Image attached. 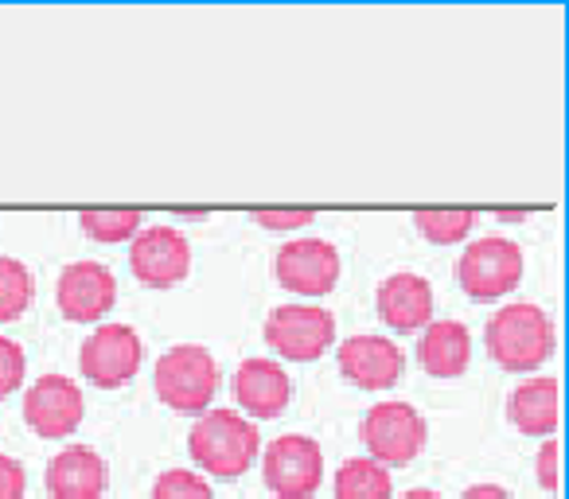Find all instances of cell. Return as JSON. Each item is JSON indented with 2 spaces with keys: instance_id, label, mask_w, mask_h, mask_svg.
Masks as SVG:
<instances>
[{
  "instance_id": "26",
  "label": "cell",
  "mask_w": 569,
  "mask_h": 499,
  "mask_svg": "<svg viewBox=\"0 0 569 499\" xmlns=\"http://www.w3.org/2000/svg\"><path fill=\"white\" fill-rule=\"evenodd\" d=\"M24 488H28L24 465L17 457L0 452V499H24Z\"/></svg>"
},
{
  "instance_id": "28",
  "label": "cell",
  "mask_w": 569,
  "mask_h": 499,
  "mask_svg": "<svg viewBox=\"0 0 569 499\" xmlns=\"http://www.w3.org/2000/svg\"><path fill=\"white\" fill-rule=\"evenodd\" d=\"M460 499H515L507 488H499V483H476V488H468Z\"/></svg>"
},
{
  "instance_id": "22",
  "label": "cell",
  "mask_w": 569,
  "mask_h": 499,
  "mask_svg": "<svg viewBox=\"0 0 569 499\" xmlns=\"http://www.w3.org/2000/svg\"><path fill=\"white\" fill-rule=\"evenodd\" d=\"M141 211L133 207H102V211H82L79 222L94 242H129L141 230Z\"/></svg>"
},
{
  "instance_id": "16",
  "label": "cell",
  "mask_w": 569,
  "mask_h": 499,
  "mask_svg": "<svg viewBox=\"0 0 569 499\" xmlns=\"http://www.w3.org/2000/svg\"><path fill=\"white\" fill-rule=\"evenodd\" d=\"M379 317L395 332H413L433 320V289L421 273H395L379 289Z\"/></svg>"
},
{
  "instance_id": "13",
  "label": "cell",
  "mask_w": 569,
  "mask_h": 499,
  "mask_svg": "<svg viewBox=\"0 0 569 499\" xmlns=\"http://www.w3.org/2000/svg\"><path fill=\"white\" fill-rule=\"evenodd\" d=\"M406 356L387 336H351L340 343V375L359 390H390L402 379Z\"/></svg>"
},
{
  "instance_id": "1",
  "label": "cell",
  "mask_w": 569,
  "mask_h": 499,
  "mask_svg": "<svg viewBox=\"0 0 569 499\" xmlns=\"http://www.w3.org/2000/svg\"><path fill=\"white\" fill-rule=\"evenodd\" d=\"M483 343H488V356L496 359L503 371L527 375L550 359L553 351V325L538 305L519 301L499 309L496 317L483 328Z\"/></svg>"
},
{
  "instance_id": "11",
  "label": "cell",
  "mask_w": 569,
  "mask_h": 499,
  "mask_svg": "<svg viewBox=\"0 0 569 499\" xmlns=\"http://www.w3.org/2000/svg\"><path fill=\"white\" fill-rule=\"evenodd\" d=\"M24 421L40 437H71L82 421V390L67 375H43L24 395Z\"/></svg>"
},
{
  "instance_id": "23",
  "label": "cell",
  "mask_w": 569,
  "mask_h": 499,
  "mask_svg": "<svg viewBox=\"0 0 569 499\" xmlns=\"http://www.w3.org/2000/svg\"><path fill=\"white\" fill-rule=\"evenodd\" d=\"M152 499H214L203 476L188 472V468H168L152 483Z\"/></svg>"
},
{
  "instance_id": "12",
  "label": "cell",
  "mask_w": 569,
  "mask_h": 499,
  "mask_svg": "<svg viewBox=\"0 0 569 499\" xmlns=\"http://www.w3.org/2000/svg\"><path fill=\"white\" fill-rule=\"evenodd\" d=\"M56 301L67 320L90 325V320H102L106 312L113 309V301H118V281H113V273L106 270L102 262H71L59 273Z\"/></svg>"
},
{
  "instance_id": "19",
  "label": "cell",
  "mask_w": 569,
  "mask_h": 499,
  "mask_svg": "<svg viewBox=\"0 0 569 499\" xmlns=\"http://www.w3.org/2000/svg\"><path fill=\"white\" fill-rule=\"evenodd\" d=\"M395 483L382 465L371 457H351L336 472V499H390Z\"/></svg>"
},
{
  "instance_id": "20",
  "label": "cell",
  "mask_w": 569,
  "mask_h": 499,
  "mask_svg": "<svg viewBox=\"0 0 569 499\" xmlns=\"http://www.w3.org/2000/svg\"><path fill=\"white\" fill-rule=\"evenodd\" d=\"M413 227L433 246H457L472 234L476 211L472 207H426V211H413Z\"/></svg>"
},
{
  "instance_id": "21",
  "label": "cell",
  "mask_w": 569,
  "mask_h": 499,
  "mask_svg": "<svg viewBox=\"0 0 569 499\" xmlns=\"http://www.w3.org/2000/svg\"><path fill=\"white\" fill-rule=\"evenodd\" d=\"M32 273H28L24 262L17 258H0V325L9 320H20L32 305Z\"/></svg>"
},
{
  "instance_id": "25",
  "label": "cell",
  "mask_w": 569,
  "mask_h": 499,
  "mask_svg": "<svg viewBox=\"0 0 569 499\" xmlns=\"http://www.w3.org/2000/svg\"><path fill=\"white\" fill-rule=\"evenodd\" d=\"M20 382H24V348L0 336V398L12 395Z\"/></svg>"
},
{
  "instance_id": "8",
  "label": "cell",
  "mask_w": 569,
  "mask_h": 499,
  "mask_svg": "<svg viewBox=\"0 0 569 499\" xmlns=\"http://www.w3.org/2000/svg\"><path fill=\"white\" fill-rule=\"evenodd\" d=\"M144 343L129 325H102L82 340L79 367L94 387L118 390L141 371Z\"/></svg>"
},
{
  "instance_id": "27",
  "label": "cell",
  "mask_w": 569,
  "mask_h": 499,
  "mask_svg": "<svg viewBox=\"0 0 569 499\" xmlns=\"http://www.w3.org/2000/svg\"><path fill=\"white\" fill-rule=\"evenodd\" d=\"M535 476H538V483H542L546 491H558V441H553V437L542 445V449H538Z\"/></svg>"
},
{
  "instance_id": "17",
  "label": "cell",
  "mask_w": 569,
  "mask_h": 499,
  "mask_svg": "<svg viewBox=\"0 0 569 499\" xmlns=\"http://www.w3.org/2000/svg\"><path fill=\"white\" fill-rule=\"evenodd\" d=\"M468 359H472V336H468V328L460 320H433V325H426V336L418 343V363L433 379L465 375Z\"/></svg>"
},
{
  "instance_id": "5",
  "label": "cell",
  "mask_w": 569,
  "mask_h": 499,
  "mask_svg": "<svg viewBox=\"0 0 569 499\" xmlns=\"http://www.w3.org/2000/svg\"><path fill=\"white\" fill-rule=\"evenodd\" d=\"M367 452H371L375 465H410L421 449H426V418L413 410L410 402H382L371 406L359 426Z\"/></svg>"
},
{
  "instance_id": "6",
  "label": "cell",
  "mask_w": 569,
  "mask_h": 499,
  "mask_svg": "<svg viewBox=\"0 0 569 499\" xmlns=\"http://www.w3.org/2000/svg\"><path fill=\"white\" fill-rule=\"evenodd\" d=\"M266 343L293 363H312L336 343V317L317 305H281L266 320Z\"/></svg>"
},
{
  "instance_id": "18",
  "label": "cell",
  "mask_w": 569,
  "mask_h": 499,
  "mask_svg": "<svg viewBox=\"0 0 569 499\" xmlns=\"http://www.w3.org/2000/svg\"><path fill=\"white\" fill-rule=\"evenodd\" d=\"M511 426L527 437H550L558 429V379H527L511 395Z\"/></svg>"
},
{
  "instance_id": "30",
  "label": "cell",
  "mask_w": 569,
  "mask_h": 499,
  "mask_svg": "<svg viewBox=\"0 0 569 499\" xmlns=\"http://www.w3.org/2000/svg\"><path fill=\"white\" fill-rule=\"evenodd\" d=\"M398 499H441L437 491H429V488H410V491H402Z\"/></svg>"
},
{
  "instance_id": "29",
  "label": "cell",
  "mask_w": 569,
  "mask_h": 499,
  "mask_svg": "<svg viewBox=\"0 0 569 499\" xmlns=\"http://www.w3.org/2000/svg\"><path fill=\"white\" fill-rule=\"evenodd\" d=\"M530 214V207H511V211H507V207H496V219H503V222H522Z\"/></svg>"
},
{
  "instance_id": "4",
  "label": "cell",
  "mask_w": 569,
  "mask_h": 499,
  "mask_svg": "<svg viewBox=\"0 0 569 499\" xmlns=\"http://www.w3.org/2000/svg\"><path fill=\"white\" fill-rule=\"evenodd\" d=\"M457 278L472 301H499L522 281V250L507 238H476L457 262Z\"/></svg>"
},
{
  "instance_id": "3",
  "label": "cell",
  "mask_w": 569,
  "mask_h": 499,
  "mask_svg": "<svg viewBox=\"0 0 569 499\" xmlns=\"http://www.w3.org/2000/svg\"><path fill=\"white\" fill-rule=\"evenodd\" d=\"M219 390V363L199 343H180L157 363V395L176 413H203Z\"/></svg>"
},
{
  "instance_id": "7",
  "label": "cell",
  "mask_w": 569,
  "mask_h": 499,
  "mask_svg": "<svg viewBox=\"0 0 569 499\" xmlns=\"http://www.w3.org/2000/svg\"><path fill=\"white\" fill-rule=\"evenodd\" d=\"M325 480V452L312 437L284 433L266 449V483L277 499H312Z\"/></svg>"
},
{
  "instance_id": "9",
  "label": "cell",
  "mask_w": 569,
  "mask_h": 499,
  "mask_svg": "<svg viewBox=\"0 0 569 499\" xmlns=\"http://www.w3.org/2000/svg\"><path fill=\"white\" fill-rule=\"evenodd\" d=\"M129 270L141 286L149 289H172L188 278L191 270V246L180 230L172 227H149L137 230L133 250H129Z\"/></svg>"
},
{
  "instance_id": "10",
  "label": "cell",
  "mask_w": 569,
  "mask_h": 499,
  "mask_svg": "<svg viewBox=\"0 0 569 499\" xmlns=\"http://www.w3.org/2000/svg\"><path fill=\"white\" fill-rule=\"evenodd\" d=\"M277 286L293 289L301 297H325L340 281V255L325 238H301L277 250Z\"/></svg>"
},
{
  "instance_id": "14",
  "label": "cell",
  "mask_w": 569,
  "mask_h": 499,
  "mask_svg": "<svg viewBox=\"0 0 569 499\" xmlns=\"http://www.w3.org/2000/svg\"><path fill=\"white\" fill-rule=\"evenodd\" d=\"M234 398L250 418H277L293 398V382L273 359H246L234 375Z\"/></svg>"
},
{
  "instance_id": "24",
  "label": "cell",
  "mask_w": 569,
  "mask_h": 499,
  "mask_svg": "<svg viewBox=\"0 0 569 499\" xmlns=\"http://www.w3.org/2000/svg\"><path fill=\"white\" fill-rule=\"evenodd\" d=\"M317 219V211L312 207H258L253 211V222L258 227H266V230H301V227H309V222Z\"/></svg>"
},
{
  "instance_id": "2",
  "label": "cell",
  "mask_w": 569,
  "mask_h": 499,
  "mask_svg": "<svg viewBox=\"0 0 569 499\" xmlns=\"http://www.w3.org/2000/svg\"><path fill=\"white\" fill-rule=\"evenodd\" d=\"M188 452L211 476L234 480L258 457V426L234 410H211L188 433Z\"/></svg>"
},
{
  "instance_id": "15",
  "label": "cell",
  "mask_w": 569,
  "mask_h": 499,
  "mask_svg": "<svg viewBox=\"0 0 569 499\" xmlns=\"http://www.w3.org/2000/svg\"><path fill=\"white\" fill-rule=\"evenodd\" d=\"M106 483H110V468L90 445H71L48 465L51 499H102Z\"/></svg>"
}]
</instances>
